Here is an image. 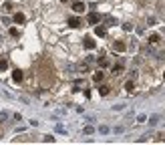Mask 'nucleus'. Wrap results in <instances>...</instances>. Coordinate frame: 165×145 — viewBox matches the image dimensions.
Here are the masks:
<instances>
[{"label": "nucleus", "mask_w": 165, "mask_h": 145, "mask_svg": "<svg viewBox=\"0 0 165 145\" xmlns=\"http://www.w3.org/2000/svg\"><path fill=\"white\" fill-rule=\"evenodd\" d=\"M85 10H87V4H85V2H81V0L73 2V12H75V14H82Z\"/></svg>", "instance_id": "obj_1"}, {"label": "nucleus", "mask_w": 165, "mask_h": 145, "mask_svg": "<svg viewBox=\"0 0 165 145\" xmlns=\"http://www.w3.org/2000/svg\"><path fill=\"white\" fill-rule=\"evenodd\" d=\"M82 47L87 48V50H93V48L97 47V43L93 41V36H85V38H82Z\"/></svg>", "instance_id": "obj_2"}, {"label": "nucleus", "mask_w": 165, "mask_h": 145, "mask_svg": "<svg viewBox=\"0 0 165 145\" xmlns=\"http://www.w3.org/2000/svg\"><path fill=\"white\" fill-rule=\"evenodd\" d=\"M99 20H101V16H99L97 12H89V14H87V22H89V24L95 26V24H99Z\"/></svg>", "instance_id": "obj_3"}, {"label": "nucleus", "mask_w": 165, "mask_h": 145, "mask_svg": "<svg viewBox=\"0 0 165 145\" xmlns=\"http://www.w3.org/2000/svg\"><path fill=\"white\" fill-rule=\"evenodd\" d=\"M81 24H82V20L79 18V14H75V16L69 18V26H71V28H79Z\"/></svg>", "instance_id": "obj_4"}, {"label": "nucleus", "mask_w": 165, "mask_h": 145, "mask_svg": "<svg viewBox=\"0 0 165 145\" xmlns=\"http://www.w3.org/2000/svg\"><path fill=\"white\" fill-rule=\"evenodd\" d=\"M113 50L125 52V50H127V43H125V41H115V43H113Z\"/></svg>", "instance_id": "obj_5"}, {"label": "nucleus", "mask_w": 165, "mask_h": 145, "mask_svg": "<svg viewBox=\"0 0 165 145\" xmlns=\"http://www.w3.org/2000/svg\"><path fill=\"white\" fill-rule=\"evenodd\" d=\"M24 20H26V16L22 12H14V16H12V22L14 24H24Z\"/></svg>", "instance_id": "obj_6"}, {"label": "nucleus", "mask_w": 165, "mask_h": 145, "mask_svg": "<svg viewBox=\"0 0 165 145\" xmlns=\"http://www.w3.org/2000/svg\"><path fill=\"white\" fill-rule=\"evenodd\" d=\"M95 34L97 36H107V26H103V24H95Z\"/></svg>", "instance_id": "obj_7"}, {"label": "nucleus", "mask_w": 165, "mask_h": 145, "mask_svg": "<svg viewBox=\"0 0 165 145\" xmlns=\"http://www.w3.org/2000/svg\"><path fill=\"white\" fill-rule=\"evenodd\" d=\"M22 79H24L22 71H20V69H14V71H12V81H14V83H22Z\"/></svg>", "instance_id": "obj_8"}, {"label": "nucleus", "mask_w": 165, "mask_h": 145, "mask_svg": "<svg viewBox=\"0 0 165 145\" xmlns=\"http://www.w3.org/2000/svg\"><path fill=\"white\" fill-rule=\"evenodd\" d=\"M103 81H105V73L99 69V71L93 75V83H97V85H99V83H103Z\"/></svg>", "instance_id": "obj_9"}, {"label": "nucleus", "mask_w": 165, "mask_h": 145, "mask_svg": "<svg viewBox=\"0 0 165 145\" xmlns=\"http://www.w3.org/2000/svg\"><path fill=\"white\" fill-rule=\"evenodd\" d=\"M159 41H161V36H159L157 32L149 34V38H147V43H149V45H159Z\"/></svg>", "instance_id": "obj_10"}, {"label": "nucleus", "mask_w": 165, "mask_h": 145, "mask_svg": "<svg viewBox=\"0 0 165 145\" xmlns=\"http://www.w3.org/2000/svg\"><path fill=\"white\" fill-rule=\"evenodd\" d=\"M111 71H113V75H121V73L125 71L123 63H117V65H113V67H111Z\"/></svg>", "instance_id": "obj_11"}, {"label": "nucleus", "mask_w": 165, "mask_h": 145, "mask_svg": "<svg viewBox=\"0 0 165 145\" xmlns=\"http://www.w3.org/2000/svg\"><path fill=\"white\" fill-rule=\"evenodd\" d=\"M97 91H99V95H109V91H111V87H109V85H101V83H99V89H97Z\"/></svg>", "instance_id": "obj_12"}, {"label": "nucleus", "mask_w": 165, "mask_h": 145, "mask_svg": "<svg viewBox=\"0 0 165 145\" xmlns=\"http://www.w3.org/2000/svg\"><path fill=\"white\" fill-rule=\"evenodd\" d=\"M125 91L133 93V91H135V83H133V81H127V83H125Z\"/></svg>", "instance_id": "obj_13"}, {"label": "nucleus", "mask_w": 165, "mask_h": 145, "mask_svg": "<svg viewBox=\"0 0 165 145\" xmlns=\"http://www.w3.org/2000/svg\"><path fill=\"white\" fill-rule=\"evenodd\" d=\"M99 67H101V69L109 67V58H105V56H103V58H99Z\"/></svg>", "instance_id": "obj_14"}, {"label": "nucleus", "mask_w": 165, "mask_h": 145, "mask_svg": "<svg viewBox=\"0 0 165 145\" xmlns=\"http://www.w3.org/2000/svg\"><path fill=\"white\" fill-rule=\"evenodd\" d=\"M8 69V60L6 58H0V71H6Z\"/></svg>", "instance_id": "obj_15"}, {"label": "nucleus", "mask_w": 165, "mask_h": 145, "mask_svg": "<svg viewBox=\"0 0 165 145\" xmlns=\"http://www.w3.org/2000/svg\"><path fill=\"white\" fill-rule=\"evenodd\" d=\"M8 34H10L12 38H16V36H18V28H14V26H12V28L8 30Z\"/></svg>", "instance_id": "obj_16"}, {"label": "nucleus", "mask_w": 165, "mask_h": 145, "mask_svg": "<svg viewBox=\"0 0 165 145\" xmlns=\"http://www.w3.org/2000/svg\"><path fill=\"white\" fill-rule=\"evenodd\" d=\"M44 143H54V137H48V135H46V137H44Z\"/></svg>", "instance_id": "obj_17"}, {"label": "nucleus", "mask_w": 165, "mask_h": 145, "mask_svg": "<svg viewBox=\"0 0 165 145\" xmlns=\"http://www.w3.org/2000/svg\"><path fill=\"white\" fill-rule=\"evenodd\" d=\"M58 2H63V4H67V2H69V0H58Z\"/></svg>", "instance_id": "obj_18"}, {"label": "nucleus", "mask_w": 165, "mask_h": 145, "mask_svg": "<svg viewBox=\"0 0 165 145\" xmlns=\"http://www.w3.org/2000/svg\"><path fill=\"white\" fill-rule=\"evenodd\" d=\"M163 79H165V73H163Z\"/></svg>", "instance_id": "obj_19"}]
</instances>
